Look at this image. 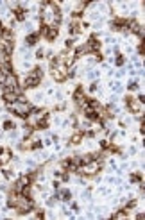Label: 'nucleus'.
I'll list each match as a JSON object with an SVG mask.
<instances>
[{
  "label": "nucleus",
  "mask_w": 145,
  "mask_h": 220,
  "mask_svg": "<svg viewBox=\"0 0 145 220\" xmlns=\"http://www.w3.org/2000/svg\"><path fill=\"white\" fill-rule=\"evenodd\" d=\"M39 81H41V70L36 68L34 72L30 73V75H27V77H25V86L34 88V86H38V84H39Z\"/></svg>",
  "instance_id": "f257e3e1"
},
{
  "label": "nucleus",
  "mask_w": 145,
  "mask_h": 220,
  "mask_svg": "<svg viewBox=\"0 0 145 220\" xmlns=\"http://www.w3.org/2000/svg\"><path fill=\"white\" fill-rule=\"evenodd\" d=\"M97 170H99V163H95V161H90V163H86V165L81 167V172L86 174V175H93V174H97Z\"/></svg>",
  "instance_id": "f03ea898"
},
{
  "label": "nucleus",
  "mask_w": 145,
  "mask_h": 220,
  "mask_svg": "<svg viewBox=\"0 0 145 220\" xmlns=\"http://www.w3.org/2000/svg\"><path fill=\"white\" fill-rule=\"evenodd\" d=\"M52 77L56 81H64V79H66V68H64V66L52 68Z\"/></svg>",
  "instance_id": "7ed1b4c3"
},
{
  "label": "nucleus",
  "mask_w": 145,
  "mask_h": 220,
  "mask_svg": "<svg viewBox=\"0 0 145 220\" xmlns=\"http://www.w3.org/2000/svg\"><path fill=\"white\" fill-rule=\"evenodd\" d=\"M127 106L131 108V111H133V113H138V111L142 109V102H140V100H133V99H127Z\"/></svg>",
  "instance_id": "20e7f679"
},
{
  "label": "nucleus",
  "mask_w": 145,
  "mask_h": 220,
  "mask_svg": "<svg viewBox=\"0 0 145 220\" xmlns=\"http://www.w3.org/2000/svg\"><path fill=\"white\" fill-rule=\"evenodd\" d=\"M4 84H5V88H16V77L13 75V73H9V75L5 77Z\"/></svg>",
  "instance_id": "39448f33"
},
{
  "label": "nucleus",
  "mask_w": 145,
  "mask_h": 220,
  "mask_svg": "<svg viewBox=\"0 0 145 220\" xmlns=\"http://www.w3.org/2000/svg\"><path fill=\"white\" fill-rule=\"evenodd\" d=\"M9 159H11V150H2V154H0V165H5Z\"/></svg>",
  "instance_id": "423d86ee"
},
{
  "label": "nucleus",
  "mask_w": 145,
  "mask_h": 220,
  "mask_svg": "<svg viewBox=\"0 0 145 220\" xmlns=\"http://www.w3.org/2000/svg\"><path fill=\"white\" fill-rule=\"evenodd\" d=\"M125 29H129V30H131V32H140V23L138 22H127V27Z\"/></svg>",
  "instance_id": "0eeeda50"
},
{
  "label": "nucleus",
  "mask_w": 145,
  "mask_h": 220,
  "mask_svg": "<svg viewBox=\"0 0 145 220\" xmlns=\"http://www.w3.org/2000/svg\"><path fill=\"white\" fill-rule=\"evenodd\" d=\"M38 41V34H30V36H27V43L29 45H34Z\"/></svg>",
  "instance_id": "6e6552de"
},
{
  "label": "nucleus",
  "mask_w": 145,
  "mask_h": 220,
  "mask_svg": "<svg viewBox=\"0 0 145 220\" xmlns=\"http://www.w3.org/2000/svg\"><path fill=\"white\" fill-rule=\"evenodd\" d=\"M74 59H75V56H74V52H72V54H68L66 58H64V63H66V64H72V63H74Z\"/></svg>",
  "instance_id": "1a4fd4ad"
},
{
  "label": "nucleus",
  "mask_w": 145,
  "mask_h": 220,
  "mask_svg": "<svg viewBox=\"0 0 145 220\" xmlns=\"http://www.w3.org/2000/svg\"><path fill=\"white\" fill-rule=\"evenodd\" d=\"M2 70H4L5 73H11V64H9V61H5V63L2 64Z\"/></svg>",
  "instance_id": "9d476101"
},
{
  "label": "nucleus",
  "mask_w": 145,
  "mask_h": 220,
  "mask_svg": "<svg viewBox=\"0 0 145 220\" xmlns=\"http://www.w3.org/2000/svg\"><path fill=\"white\" fill-rule=\"evenodd\" d=\"M38 127H39V129H45V127H47V120H45V118L39 120V122H38Z\"/></svg>",
  "instance_id": "9b49d317"
},
{
  "label": "nucleus",
  "mask_w": 145,
  "mask_h": 220,
  "mask_svg": "<svg viewBox=\"0 0 145 220\" xmlns=\"http://www.w3.org/2000/svg\"><path fill=\"white\" fill-rule=\"evenodd\" d=\"M16 18H18V20H23V11H22V9H16Z\"/></svg>",
  "instance_id": "f8f14e48"
},
{
  "label": "nucleus",
  "mask_w": 145,
  "mask_h": 220,
  "mask_svg": "<svg viewBox=\"0 0 145 220\" xmlns=\"http://www.w3.org/2000/svg\"><path fill=\"white\" fill-rule=\"evenodd\" d=\"M72 141H74V143H79V141H81V134H75L74 138H72Z\"/></svg>",
  "instance_id": "ddd939ff"
},
{
  "label": "nucleus",
  "mask_w": 145,
  "mask_h": 220,
  "mask_svg": "<svg viewBox=\"0 0 145 220\" xmlns=\"http://www.w3.org/2000/svg\"><path fill=\"white\" fill-rule=\"evenodd\" d=\"M63 199L68 200V199H70V192H64V193H63Z\"/></svg>",
  "instance_id": "4468645a"
},
{
  "label": "nucleus",
  "mask_w": 145,
  "mask_h": 220,
  "mask_svg": "<svg viewBox=\"0 0 145 220\" xmlns=\"http://www.w3.org/2000/svg\"><path fill=\"white\" fill-rule=\"evenodd\" d=\"M4 127H5V129H13V127H14V125H13V124H11V122H5V125H4Z\"/></svg>",
  "instance_id": "2eb2a0df"
},
{
  "label": "nucleus",
  "mask_w": 145,
  "mask_h": 220,
  "mask_svg": "<svg viewBox=\"0 0 145 220\" xmlns=\"http://www.w3.org/2000/svg\"><path fill=\"white\" fill-rule=\"evenodd\" d=\"M115 218H125V213H117Z\"/></svg>",
  "instance_id": "dca6fc26"
}]
</instances>
